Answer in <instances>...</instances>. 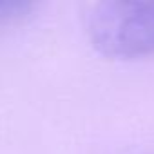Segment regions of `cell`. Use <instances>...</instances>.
Returning a JSON list of instances; mask_svg holds the SVG:
<instances>
[{"mask_svg":"<svg viewBox=\"0 0 154 154\" xmlns=\"http://www.w3.org/2000/svg\"><path fill=\"white\" fill-rule=\"evenodd\" d=\"M33 9V4L20 2V0H0V20L18 18Z\"/></svg>","mask_w":154,"mask_h":154,"instance_id":"2","label":"cell"},{"mask_svg":"<svg viewBox=\"0 0 154 154\" xmlns=\"http://www.w3.org/2000/svg\"><path fill=\"white\" fill-rule=\"evenodd\" d=\"M85 26L93 45L107 56L132 58L154 53V2L96 4Z\"/></svg>","mask_w":154,"mask_h":154,"instance_id":"1","label":"cell"}]
</instances>
